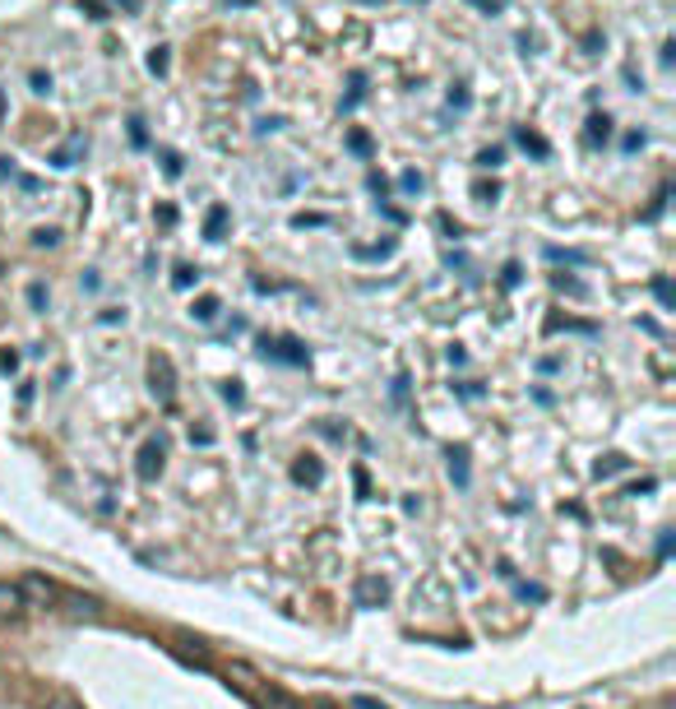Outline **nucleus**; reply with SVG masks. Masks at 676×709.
Returning <instances> with one entry per match:
<instances>
[{
  "label": "nucleus",
  "instance_id": "15",
  "mask_svg": "<svg viewBox=\"0 0 676 709\" xmlns=\"http://www.w3.org/2000/svg\"><path fill=\"white\" fill-rule=\"evenodd\" d=\"M56 242H61L56 227H37V232H33V246H56Z\"/></svg>",
  "mask_w": 676,
  "mask_h": 709
},
{
  "label": "nucleus",
  "instance_id": "5",
  "mask_svg": "<svg viewBox=\"0 0 676 709\" xmlns=\"http://www.w3.org/2000/svg\"><path fill=\"white\" fill-rule=\"evenodd\" d=\"M28 603H24V594H19V584H10V580H0V617H19Z\"/></svg>",
  "mask_w": 676,
  "mask_h": 709
},
{
  "label": "nucleus",
  "instance_id": "4",
  "mask_svg": "<svg viewBox=\"0 0 676 709\" xmlns=\"http://www.w3.org/2000/svg\"><path fill=\"white\" fill-rule=\"evenodd\" d=\"M148 376H153V394H163V399H172V389H176V371H172V358H157L148 362Z\"/></svg>",
  "mask_w": 676,
  "mask_h": 709
},
{
  "label": "nucleus",
  "instance_id": "17",
  "mask_svg": "<svg viewBox=\"0 0 676 709\" xmlns=\"http://www.w3.org/2000/svg\"><path fill=\"white\" fill-rule=\"evenodd\" d=\"M500 163H505L500 149H482V153H477V168H500Z\"/></svg>",
  "mask_w": 676,
  "mask_h": 709
},
{
  "label": "nucleus",
  "instance_id": "23",
  "mask_svg": "<svg viewBox=\"0 0 676 709\" xmlns=\"http://www.w3.org/2000/svg\"><path fill=\"white\" fill-rule=\"evenodd\" d=\"M292 223H297V227H325L329 218H325V214H297Z\"/></svg>",
  "mask_w": 676,
  "mask_h": 709
},
{
  "label": "nucleus",
  "instance_id": "27",
  "mask_svg": "<svg viewBox=\"0 0 676 709\" xmlns=\"http://www.w3.org/2000/svg\"><path fill=\"white\" fill-rule=\"evenodd\" d=\"M653 292H658V302H662V306H671V283H667V279H658V283H653Z\"/></svg>",
  "mask_w": 676,
  "mask_h": 709
},
{
  "label": "nucleus",
  "instance_id": "24",
  "mask_svg": "<svg viewBox=\"0 0 676 709\" xmlns=\"http://www.w3.org/2000/svg\"><path fill=\"white\" fill-rule=\"evenodd\" d=\"M616 468H625V459L621 455H607V464H598V478H607V473H616Z\"/></svg>",
  "mask_w": 676,
  "mask_h": 709
},
{
  "label": "nucleus",
  "instance_id": "6",
  "mask_svg": "<svg viewBox=\"0 0 676 709\" xmlns=\"http://www.w3.org/2000/svg\"><path fill=\"white\" fill-rule=\"evenodd\" d=\"M292 478H297V483H310V487H320V478H325V468H320V459H310V455H301V459L292 464Z\"/></svg>",
  "mask_w": 676,
  "mask_h": 709
},
{
  "label": "nucleus",
  "instance_id": "35",
  "mask_svg": "<svg viewBox=\"0 0 676 709\" xmlns=\"http://www.w3.org/2000/svg\"><path fill=\"white\" fill-rule=\"evenodd\" d=\"M362 5H380V0H362Z\"/></svg>",
  "mask_w": 676,
  "mask_h": 709
},
{
  "label": "nucleus",
  "instance_id": "18",
  "mask_svg": "<svg viewBox=\"0 0 676 709\" xmlns=\"http://www.w3.org/2000/svg\"><path fill=\"white\" fill-rule=\"evenodd\" d=\"M28 306H33V311L47 306V288H43V283H28Z\"/></svg>",
  "mask_w": 676,
  "mask_h": 709
},
{
  "label": "nucleus",
  "instance_id": "11",
  "mask_svg": "<svg viewBox=\"0 0 676 709\" xmlns=\"http://www.w3.org/2000/svg\"><path fill=\"white\" fill-rule=\"evenodd\" d=\"M176 288H195L200 283V269H190V264H176V279H172Z\"/></svg>",
  "mask_w": 676,
  "mask_h": 709
},
{
  "label": "nucleus",
  "instance_id": "10",
  "mask_svg": "<svg viewBox=\"0 0 676 709\" xmlns=\"http://www.w3.org/2000/svg\"><path fill=\"white\" fill-rule=\"evenodd\" d=\"M519 144H524V149H528V153H538V158H547V153H551V149H547V139H542V135H538V130H528V126H524V130H519Z\"/></svg>",
  "mask_w": 676,
  "mask_h": 709
},
{
  "label": "nucleus",
  "instance_id": "13",
  "mask_svg": "<svg viewBox=\"0 0 676 709\" xmlns=\"http://www.w3.org/2000/svg\"><path fill=\"white\" fill-rule=\"evenodd\" d=\"M472 195H477V200H482V205H496L500 186H496V181H491V186H487V181H477V186H472Z\"/></svg>",
  "mask_w": 676,
  "mask_h": 709
},
{
  "label": "nucleus",
  "instance_id": "30",
  "mask_svg": "<svg viewBox=\"0 0 676 709\" xmlns=\"http://www.w3.org/2000/svg\"><path fill=\"white\" fill-rule=\"evenodd\" d=\"M102 321L116 325V321H126V311H121V306H107V311H102Z\"/></svg>",
  "mask_w": 676,
  "mask_h": 709
},
{
  "label": "nucleus",
  "instance_id": "2",
  "mask_svg": "<svg viewBox=\"0 0 676 709\" xmlns=\"http://www.w3.org/2000/svg\"><path fill=\"white\" fill-rule=\"evenodd\" d=\"M19 594H24V603H33V608H47V603H56V584L43 580V575H24V580H19Z\"/></svg>",
  "mask_w": 676,
  "mask_h": 709
},
{
  "label": "nucleus",
  "instance_id": "29",
  "mask_svg": "<svg viewBox=\"0 0 676 709\" xmlns=\"http://www.w3.org/2000/svg\"><path fill=\"white\" fill-rule=\"evenodd\" d=\"M450 107H468V93H463V84H454V89H450Z\"/></svg>",
  "mask_w": 676,
  "mask_h": 709
},
{
  "label": "nucleus",
  "instance_id": "25",
  "mask_svg": "<svg viewBox=\"0 0 676 709\" xmlns=\"http://www.w3.org/2000/svg\"><path fill=\"white\" fill-rule=\"evenodd\" d=\"M84 14L89 19H107V5H102V0H84Z\"/></svg>",
  "mask_w": 676,
  "mask_h": 709
},
{
  "label": "nucleus",
  "instance_id": "8",
  "mask_svg": "<svg viewBox=\"0 0 676 709\" xmlns=\"http://www.w3.org/2000/svg\"><path fill=\"white\" fill-rule=\"evenodd\" d=\"M190 315H195V321H200V325H209L214 315H218V297H214V292H205L200 302H190Z\"/></svg>",
  "mask_w": 676,
  "mask_h": 709
},
{
  "label": "nucleus",
  "instance_id": "28",
  "mask_svg": "<svg viewBox=\"0 0 676 709\" xmlns=\"http://www.w3.org/2000/svg\"><path fill=\"white\" fill-rule=\"evenodd\" d=\"M371 190H376V195H380V200H385V195H389V181H385L380 172H371Z\"/></svg>",
  "mask_w": 676,
  "mask_h": 709
},
{
  "label": "nucleus",
  "instance_id": "1",
  "mask_svg": "<svg viewBox=\"0 0 676 709\" xmlns=\"http://www.w3.org/2000/svg\"><path fill=\"white\" fill-rule=\"evenodd\" d=\"M352 599H357V608H385L389 603V580L385 575H362L357 589H352Z\"/></svg>",
  "mask_w": 676,
  "mask_h": 709
},
{
  "label": "nucleus",
  "instance_id": "20",
  "mask_svg": "<svg viewBox=\"0 0 676 709\" xmlns=\"http://www.w3.org/2000/svg\"><path fill=\"white\" fill-rule=\"evenodd\" d=\"M28 84H33V93H47V89H52V74H43V70H33V74H28Z\"/></svg>",
  "mask_w": 676,
  "mask_h": 709
},
{
  "label": "nucleus",
  "instance_id": "12",
  "mask_svg": "<svg viewBox=\"0 0 676 709\" xmlns=\"http://www.w3.org/2000/svg\"><path fill=\"white\" fill-rule=\"evenodd\" d=\"M43 709H84V704H79L74 695H65V691H56V695H47V704Z\"/></svg>",
  "mask_w": 676,
  "mask_h": 709
},
{
  "label": "nucleus",
  "instance_id": "22",
  "mask_svg": "<svg viewBox=\"0 0 676 709\" xmlns=\"http://www.w3.org/2000/svg\"><path fill=\"white\" fill-rule=\"evenodd\" d=\"M163 172H167V177H181V158H176L172 149H163Z\"/></svg>",
  "mask_w": 676,
  "mask_h": 709
},
{
  "label": "nucleus",
  "instance_id": "26",
  "mask_svg": "<svg viewBox=\"0 0 676 709\" xmlns=\"http://www.w3.org/2000/svg\"><path fill=\"white\" fill-rule=\"evenodd\" d=\"M399 186H404L408 195H417V190H422V177H417V172H404V181H399Z\"/></svg>",
  "mask_w": 676,
  "mask_h": 709
},
{
  "label": "nucleus",
  "instance_id": "21",
  "mask_svg": "<svg viewBox=\"0 0 676 709\" xmlns=\"http://www.w3.org/2000/svg\"><path fill=\"white\" fill-rule=\"evenodd\" d=\"M348 149H352V153H371V139H367L362 130H352V135H348Z\"/></svg>",
  "mask_w": 676,
  "mask_h": 709
},
{
  "label": "nucleus",
  "instance_id": "32",
  "mask_svg": "<svg viewBox=\"0 0 676 709\" xmlns=\"http://www.w3.org/2000/svg\"><path fill=\"white\" fill-rule=\"evenodd\" d=\"M468 5H477V10H487V14H496V10H500L496 0H468Z\"/></svg>",
  "mask_w": 676,
  "mask_h": 709
},
{
  "label": "nucleus",
  "instance_id": "33",
  "mask_svg": "<svg viewBox=\"0 0 676 709\" xmlns=\"http://www.w3.org/2000/svg\"><path fill=\"white\" fill-rule=\"evenodd\" d=\"M5 111H10V102H5V89H0V126H5Z\"/></svg>",
  "mask_w": 676,
  "mask_h": 709
},
{
  "label": "nucleus",
  "instance_id": "19",
  "mask_svg": "<svg viewBox=\"0 0 676 709\" xmlns=\"http://www.w3.org/2000/svg\"><path fill=\"white\" fill-rule=\"evenodd\" d=\"M148 70H153V74H167V47H157V52L148 56Z\"/></svg>",
  "mask_w": 676,
  "mask_h": 709
},
{
  "label": "nucleus",
  "instance_id": "16",
  "mask_svg": "<svg viewBox=\"0 0 676 709\" xmlns=\"http://www.w3.org/2000/svg\"><path fill=\"white\" fill-rule=\"evenodd\" d=\"M551 283L561 288V292H570V297H584V283H579V279H566V273H556Z\"/></svg>",
  "mask_w": 676,
  "mask_h": 709
},
{
  "label": "nucleus",
  "instance_id": "14",
  "mask_svg": "<svg viewBox=\"0 0 676 709\" xmlns=\"http://www.w3.org/2000/svg\"><path fill=\"white\" fill-rule=\"evenodd\" d=\"M463 459H468L463 450H450V473H454L459 483H468V464H463Z\"/></svg>",
  "mask_w": 676,
  "mask_h": 709
},
{
  "label": "nucleus",
  "instance_id": "3",
  "mask_svg": "<svg viewBox=\"0 0 676 709\" xmlns=\"http://www.w3.org/2000/svg\"><path fill=\"white\" fill-rule=\"evenodd\" d=\"M163 459H167L163 441H144V446H139V464H135V473H139L144 483H153L157 473H163Z\"/></svg>",
  "mask_w": 676,
  "mask_h": 709
},
{
  "label": "nucleus",
  "instance_id": "7",
  "mask_svg": "<svg viewBox=\"0 0 676 709\" xmlns=\"http://www.w3.org/2000/svg\"><path fill=\"white\" fill-rule=\"evenodd\" d=\"M223 232H227V209L214 205L209 218H205V236H209V242H223Z\"/></svg>",
  "mask_w": 676,
  "mask_h": 709
},
{
  "label": "nucleus",
  "instance_id": "34",
  "mask_svg": "<svg viewBox=\"0 0 676 709\" xmlns=\"http://www.w3.org/2000/svg\"><path fill=\"white\" fill-rule=\"evenodd\" d=\"M232 5H251V0H232Z\"/></svg>",
  "mask_w": 676,
  "mask_h": 709
},
{
  "label": "nucleus",
  "instance_id": "9",
  "mask_svg": "<svg viewBox=\"0 0 676 709\" xmlns=\"http://www.w3.org/2000/svg\"><path fill=\"white\" fill-rule=\"evenodd\" d=\"M588 139L593 144H607L612 139V116L603 111V116H588Z\"/></svg>",
  "mask_w": 676,
  "mask_h": 709
},
{
  "label": "nucleus",
  "instance_id": "31",
  "mask_svg": "<svg viewBox=\"0 0 676 709\" xmlns=\"http://www.w3.org/2000/svg\"><path fill=\"white\" fill-rule=\"evenodd\" d=\"M352 709H385V704H380V700H371V695H357V700H352Z\"/></svg>",
  "mask_w": 676,
  "mask_h": 709
}]
</instances>
